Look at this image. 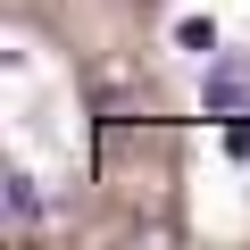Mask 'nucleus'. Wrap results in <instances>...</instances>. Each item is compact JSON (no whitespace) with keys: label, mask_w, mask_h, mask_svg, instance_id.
Here are the masks:
<instances>
[{"label":"nucleus","mask_w":250,"mask_h":250,"mask_svg":"<svg viewBox=\"0 0 250 250\" xmlns=\"http://www.w3.org/2000/svg\"><path fill=\"white\" fill-rule=\"evenodd\" d=\"M208 108H217V117H242V108H250V75H242V67H217V75H208Z\"/></svg>","instance_id":"1"},{"label":"nucleus","mask_w":250,"mask_h":250,"mask_svg":"<svg viewBox=\"0 0 250 250\" xmlns=\"http://www.w3.org/2000/svg\"><path fill=\"white\" fill-rule=\"evenodd\" d=\"M0 208H9V225L25 233V225L42 217V200H34V175H9V184H0Z\"/></svg>","instance_id":"2"},{"label":"nucleus","mask_w":250,"mask_h":250,"mask_svg":"<svg viewBox=\"0 0 250 250\" xmlns=\"http://www.w3.org/2000/svg\"><path fill=\"white\" fill-rule=\"evenodd\" d=\"M175 42H184V50H200V59H208V50H217V25H208V17H184V25H175Z\"/></svg>","instance_id":"3"}]
</instances>
